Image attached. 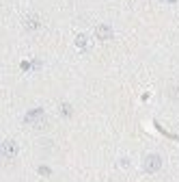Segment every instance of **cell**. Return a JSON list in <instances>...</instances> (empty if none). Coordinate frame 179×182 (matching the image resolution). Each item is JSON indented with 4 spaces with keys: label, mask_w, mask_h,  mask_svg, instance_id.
Here are the masks:
<instances>
[{
    "label": "cell",
    "mask_w": 179,
    "mask_h": 182,
    "mask_svg": "<svg viewBox=\"0 0 179 182\" xmlns=\"http://www.w3.org/2000/svg\"><path fill=\"white\" fill-rule=\"evenodd\" d=\"M158 165H160V160H158V158H153V156L147 160V169H155Z\"/></svg>",
    "instance_id": "1"
}]
</instances>
